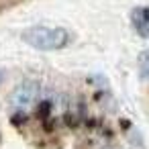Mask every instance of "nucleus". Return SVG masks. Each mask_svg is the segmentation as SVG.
Segmentation results:
<instances>
[{
    "mask_svg": "<svg viewBox=\"0 0 149 149\" xmlns=\"http://www.w3.org/2000/svg\"><path fill=\"white\" fill-rule=\"evenodd\" d=\"M141 80H147V53H141Z\"/></svg>",
    "mask_w": 149,
    "mask_h": 149,
    "instance_id": "20e7f679",
    "label": "nucleus"
},
{
    "mask_svg": "<svg viewBox=\"0 0 149 149\" xmlns=\"http://www.w3.org/2000/svg\"><path fill=\"white\" fill-rule=\"evenodd\" d=\"M131 23H133L135 31H137L141 37H147V31H149V15H147V8H145V6L133 8V13H131Z\"/></svg>",
    "mask_w": 149,
    "mask_h": 149,
    "instance_id": "7ed1b4c3",
    "label": "nucleus"
},
{
    "mask_svg": "<svg viewBox=\"0 0 149 149\" xmlns=\"http://www.w3.org/2000/svg\"><path fill=\"white\" fill-rule=\"evenodd\" d=\"M0 80H2V74H0Z\"/></svg>",
    "mask_w": 149,
    "mask_h": 149,
    "instance_id": "39448f33",
    "label": "nucleus"
},
{
    "mask_svg": "<svg viewBox=\"0 0 149 149\" xmlns=\"http://www.w3.org/2000/svg\"><path fill=\"white\" fill-rule=\"evenodd\" d=\"M37 94H39V86H37L35 82H25V84H21V86L13 92V96H10V104H13L15 110H19V112H27V110L35 104Z\"/></svg>",
    "mask_w": 149,
    "mask_h": 149,
    "instance_id": "f03ea898",
    "label": "nucleus"
},
{
    "mask_svg": "<svg viewBox=\"0 0 149 149\" xmlns=\"http://www.w3.org/2000/svg\"><path fill=\"white\" fill-rule=\"evenodd\" d=\"M23 41L41 51H57L70 43V33L63 27H33L23 33Z\"/></svg>",
    "mask_w": 149,
    "mask_h": 149,
    "instance_id": "f257e3e1",
    "label": "nucleus"
}]
</instances>
